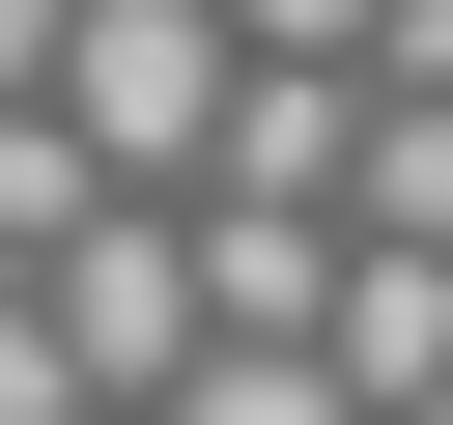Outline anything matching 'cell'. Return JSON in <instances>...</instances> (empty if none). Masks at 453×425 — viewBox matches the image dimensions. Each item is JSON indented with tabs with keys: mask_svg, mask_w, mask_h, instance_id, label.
Masks as SVG:
<instances>
[{
	"mask_svg": "<svg viewBox=\"0 0 453 425\" xmlns=\"http://www.w3.org/2000/svg\"><path fill=\"white\" fill-rule=\"evenodd\" d=\"M57 113L113 142V198H198V170H226V28H198V0H85Z\"/></svg>",
	"mask_w": 453,
	"mask_h": 425,
	"instance_id": "obj_1",
	"label": "cell"
},
{
	"mask_svg": "<svg viewBox=\"0 0 453 425\" xmlns=\"http://www.w3.org/2000/svg\"><path fill=\"white\" fill-rule=\"evenodd\" d=\"M28 283H57L85 397H170V368H198V227H170V198H85V227L28 255Z\"/></svg>",
	"mask_w": 453,
	"mask_h": 425,
	"instance_id": "obj_2",
	"label": "cell"
},
{
	"mask_svg": "<svg viewBox=\"0 0 453 425\" xmlns=\"http://www.w3.org/2000/svg\"><path fill=\"white\" fill-rule=\"evenodd\" d=\"M311 312H340V198L198 170V340H311Z\"/></svg>",
	"mask_w": 453,
	"mask_h": 425,
	"instance_id": "obj_3",
	"label": "cell"
},
{
	"mask_svg": "<svg viewBox=\"0 0 453 425\" xmlns=\"http://www.w3.org/2000/svg\"><path fill=\"white\" fill-rule=\"evenodd\" d=\"M311 340H340V397L396 425V397L453 368V255H396V227H340V312H311Z\"/></svg>",
	"mask_w": 453,
	"mask_h": 425,
	"instance_id": "obj_4",
	"label": "cell"
},
{
	"mask_svg": "<svg viewBox=\"0 0 453 425\" xmlns=\"http://www.w3.org/2000/svg\"><path fill=\"white\" fill-rule=\"evenodd\" d=\"M340 142H368V57H226V170L255 198H340Z\"/></svg>",
	"mask_w": 453,
	"mask_h": 425,
	"instance_id": "obj_5",
	"label": "cell"
},
{
	"mask_svg": "<svg viewBox=\"0 0 453 425\" xmlns=\"http://www.w3.org/2000/svg\"><path fill=\"white\" fill-rule=\"evenodd\" d=\"M340 198H368L396 255H453V85H368V142H340Z\"/></svg>",
	"mask_w": 453,
	"mask_h": 425,
	"instance_id": "obj_6",
	"label": "cell"
},
{
	"mask_svg": "<svg viewBox=\"0 0 453 425\" xmlns=\"http://www.w3.org/2000/svg\"><path fill=\"white\" fill-rule=\"evenodd\" d=\"M142 425H368V397H340V340H198Z\"/></svg>",
	"mask_w": 453,
	"mask_h": 425,
	"instance_id": "obj_7",
	"label": "cell"
},
{
	"mask_svg": "<svg viewBox=\"0 0 453 425\" xmlns=\"http://www.w3.org/2000/svg\"><path fill=\"white\" fill-rule=\"evenodd\" d=\"M0 425H85V340H57V283L0 255Z\"/></svg>",
	"mask_w": 453,
	"mask_h": 425,
	"instance_id": "obj_8",
	"label": "cell"
},
{
	"mask_svg": "<svg viewBox=\"0 0 453 425\" xmlns=\"http://www.w3.org/2000/svg\"><path fill=\"white\" fill-rule=\"evenodd\" d=\"M226 28H255V57H368L396 0H226Z\"/></svg>",
	"mask_w": 453,
	"mask_h": 425,
	"instance_id": "obj_9",
	"label": "cell"
},
{
	"mask_svg": "<svg viewBox=\"0 0 453 425\" xmlns=\"http://www.w3.org/2000/svg\"><path fill=\"white\" fill-rule=\"evenodd\" d=\"M368 85H453V0H396V28H368Z\"/></svg>",
	"mask_w": 453,
	"mask_h": 425,
	"instance_id": "obj_10",
	"label": "cell"
},
{
	"mask_svg": "<svg viewBox=\"0 0 453 425\" xmlns=\"http://www.w3.org/2000/svg\"><path fill=\"white\" fill-rule=\"evenodd\" d=\"M396 425H453V368H425V397H396Z\"/></svg>",
	"mask_w": 453,
	"mask_h": 425,
	"instance_id": "obj_11",
	"label": "cell"
},
{
	"mask_svg": "<svg viewBox=\"0 0 453 425\" xmlns=\"http://www.w3.org/2000/svg\"><path fill=\"white\" fill-rule=\"evenodd\" d=\"M85 425H142V397H85Z\"/></svg>",
	"mask_w": 453,
	"mask_h": 425,
	"instance_id": "obj_12",
	"label": "cell"
}]
</instances>
